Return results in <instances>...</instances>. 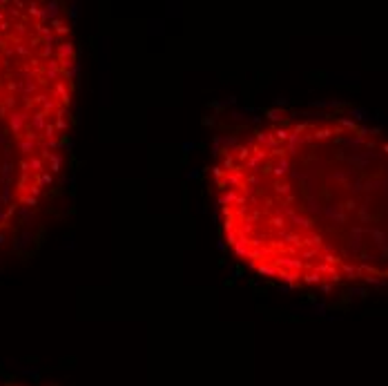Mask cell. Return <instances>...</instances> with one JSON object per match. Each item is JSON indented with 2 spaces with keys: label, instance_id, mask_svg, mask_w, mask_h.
Returning <instances> with one entry per match:
<instances>
[{
  "label": "cell",
  "instance_id": "cell-1",
  "mask_svg": "<svg viewBox=\"0 0 388 386\" xmlns=\"http://www.w3.org/2000/svg\"><path fill=\"white\" fill-rule=\"evenodd\" d=\"M212 190L228 248L264 279H388V141L377 132L266 118L219 147Z\"/></svg>",
  "mask_w": 388,
  "mask_h": 386
},
{
  "label": "cell",
  "instance_id": "cell-3",
  "mask_svg": "<svg viewBox=\"0 0 388 386\" xmlns=\"http://www.w3.org/2000/svg\"><path fill=\"white\" fill-rule=\"evenodd\" d=\"M3 386H47V384H32V382H7Z\"/></svg>",
  "mask_w": 388,
  "mask_h": 386
},
{
  "label": "cell",
  "instance_id": "cell-2",
  "mask_svg": "<svg viewBox=\"0 0 388 386\" xmlns=\"http://www.w3.org/2000/svg\"><path fill=\"white\" fill-rule=\"evenodd\" d=\"M76 78L63 5L0 0V255L32 230L63 181Z\"/></svg>",
  "mask_w": 388,
  "mask_h": 386
}]
</instances>
